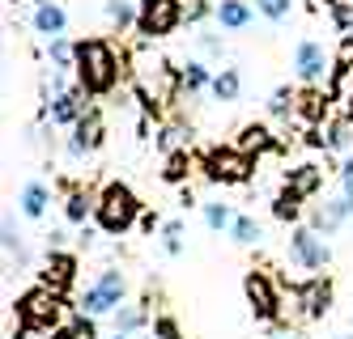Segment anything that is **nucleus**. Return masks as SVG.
<instances>
[{"label": "nucleus", "instance_id": "16", "mask_svg": "<svg viewBox=\"0 0 353 339\" xmlns=\"http://www.w3.org/2000/svg\"><path fill=\"white\" fill-rule=\"evenodd\" d=\"M285 187H290L294 195H302V199H315V195L323 191V170H319L315 162H302V166H294V170L285 174Z\"/></svg>", "mask_w": 353, "mask_h": 339}, {"label": "nucleus", "instance_id": "10", "mask_svg": "<svg viewBox=\"0 0 353 339\" xmlns=\"http://www.w3.org/2000/svg\"><path fill=\"white\" fill-rule=\"evenodd\" d=\"M183 21V0H141V34L145 39H166Z\"/></svg>", "mask_w": 353, "mask_h": 339}, {"label": "nucleus", "instance_id": "13", "mask_svg": "<svg viewBox=\"0 0 353 339\" xmlns=\"http://www.w3.org/2000/svg\"><path fill=\"white\" fill-rule=\"evenodd\" d=\"M103 136H107V127H103V119H98V111H85V115H81V123L72 127L68 157H85V153H94L98 144H103Z\"/></svg>", "mask_w": 353, "mask_h": 339}, {"label": "nucleus", "instance_id": "29", "mask_svg": "<svg viewBox=\"0 0 353 339\" xmlns=\"http://www.w3.org/2000/svg\"><path fill=\"white\" fill-rule=\"evenodd\" d=\"M268 115H272V119H290V115H298V94H294L290 85H276L272 98H268Z\"/></svg>", "mask_w": 353, "mask_h": 339}, {"label": "nucleus", "instance_id": "8", "mask_svg": "<svg viewBox=\"0 0 353 339\" xmlns=\"http://www.w3.org/2000/svg\"><path fill=\"white\" fill-rule=\"evenodd\" d=\"M290 259L302 272H327V263H332V246H327L323 233H315L311 225H298L290 233Z\"/></svg>", "mask_w": 353, "mask_h": 339}, {"label": "nucleus", "instance_id": "35", "mask_svg": "<svg viewBox=\"0 0 353 339\" xmlns=\"http://www.w3.org/2000/svg\"><path fill=\"white\" fill-rule=\"evenodd\" d=\"M154 335L158 339H183V327H179V318H174V314H158L154 318Z\"/></svg>", "mask_w": 353, "mask_h": 339}, {"label": "nucleus", "instance_id": "11", "mask_svg": "<svg viewBox=\"0 0 353 339\" xmlns=\"http://www.w3.org/2000/svg\"><path fill=\"white\" fill-rule=\"evenodd\" d=\"M85 89L81 85H64V89H52V107H47V111H52V123L56 127H77L81 123V115H85Z\"/></svg>", "mask_w": 353, "mask_h": 339}, {"label": "nucleus", "instance_id": "27", "mask_svg": "<svg viewBox=\"0 0 353 339\" xmlns=\"http://www.w3.org/2000/svg\"><path fill=\"white\" fill-rule=\"evenodd\" d=\"M107 21L115 25V30H128V25L141 17V0H107Z\"/></svg>", "mask_w": 353, "mask_h": 339}, {"label": "nucleus", "instance_id": "4", "mask_svg": "<svg viewBox=\"0 0 353 339\" xmlns=\"http://www.w3.org/2000/svg\"><path fill=\"white\" fill-rule=\"evenodd\" d=\"M200 166H205V174L213 182H225V187H243V182H251V174H256V157L243 153L239 144H213L205 157H200Z\"/></svg>", "mask_w": 353, "mask_h": 339}, {"label": "nucleus", "instance_id": "46", "mask_svg": "<svg viewBox=\"0 0 353 339\" xmlns=\"http://www.w3.org/2000/svg\"><path fill=\"white\" fill-rule=\"evenodd\" d=\"M149 339H158V335H149Z\"/></svg>", "mask_w": 353, "mask_h": 339}, {"label": "nucleus", "instance_id": "43", "mask_svg": "<svg viewBox=\"0 0 353 339\" xmlns=\"http://www.w3.org/2000/svg\"><path fill=\"white\" fill-rule=\"evenodd\" d=\"M111 339H132V335H123V331H115V335H111Z\"/></svg>", "mask_w": 353, "mask_h": 339}, {"label": "nucleus", "instance_id": "32", "mask_svg": "<svg viewBox=\"0 0 353 339\" xmlns=\"http://www.w3.org/2000/svg\"><path fill=\"white\" fill-rule=\"evenodd\" d=\"M256 13L268 17L272 25H281V21L294 13V0H256Z\"/></svg>", "mask_w": 353, "mask_h": 339}, {"label": "nucleus", "instance_id": "36", "mask_svg": "<svg viewBox=\"0 0 353 339\" xmlns=\"http://www.w3.org/2000/svg\"><path fill=\"white\" fill-rule=\"evenodd\" d=\"M183 136H188V132H183L179 123H174V127H162V136H158V149H162V153H174V149H188V144H183Z\"/></svg>", "mask_w": 353, "mask_h": 339}, {"label": "nucleus", "instance_id": "39", "mask_svg": "<svg viewBox=\"0 0 353 339\" xmlns=\"http://www.w3.org/2000/svg\"><path fill=\"white\" fill-rule=\"evenodd\" d=\"M336 174H341V187H345V195L353 199V153H345V162H341V170H336Z\"/></svg>", "mask_w": 353, "mask_h": 339}, {"label": "nucleus", "instance_id": "14", "mask_svg": "<svg viewBox=\"0 0 353 339\" xmlns=\"http://www.w3.org/2000/svg\"><path fill=\"white\" fill-rule=\"evenodd\" d=\"M349 217H353V212H349V195H341V199H323L315 212H311V229L323 233V238H332V233H336Z\"/></svg>", "mask_w": 353, "mask_h": 339}, {"label": "nucleus", "instance_id": "22", "mask_svg": "<svg viewBox=\"0 0 353 339\" xmlns=\"http://www.w3.org/2000/svg\"><path fill=\"white\" fill-rule=\"evenodd\" d=\"M192 153L188 149H174V153H166V162H162V182H170V187H179V182H188V174H192Z\"/></svg>", "mask_w": 353, "mask_h": 339}, {"label": "nucleus", "instance_id": "33", "mask_svg": "<svg viewBox=\"0 0 353 339\" xmlns=\"http://www.w3.org/2000/svg\"><path fill=\"white\" fill-rule=\"evenodd\" d=\"M68 327H72V335H77V339H103V335H98V318L85 314V309H72Z\"/></svg>", "mask_w": 353, "mask_h": 339}, {"label": "nucleus", "instance_id": "34", "mask_svg": "<svg viewBox=\"0 0 353 339\" xmlns=\"http://www.w3.org/2000/svg\"><path fill=\"white\" fill-rule=\"evenodd\" d=\"M162 250H166L170 259L183 250V221H166V225H162Z\"/></svg>", "mask_w": 353, "mask_h": 339}, {"label": "nucleus", "instance_id": "6", "mask_svg": "<svg viewBox=\"0 0 353 339\" xmlns=\"http://www.w3.org/2000/svg\"><path fill=\"white\" fill-rule=\"evenodd\" d=\"M243 293H247V305H251V314H256V322H268V327H281V314H285V305H281V293H276V280L260 267H251L243 276Z\"/></svg>", "mask_w": 353, "mask_h": 339}, {"label": "nucleus", "instance_id": "40", "mask_svg": "<svg viewBox=\"0 0 353 339\" xmlns=\"http://www.w3.org/2000/svg\"><path fill=\"white\" fill-rule=\"evenodd\" d=\"M47 339H77V335H72V327H56V331L47 335Z\"/></svg>", "mask_w": 353, "mask_h": 339}, {"label": "nucleus", "instance_id": "23", "mask_svg": "<svg viewBox=\"0 0 353 339\" xmlns=\"http://www.w3.org/2000/svg\"><path fill=\"white\" fill-rule=\"evenodd\" d=\"M179 89H183V94H205V89H213L209 68L200 64V60H188V64L179 68Z\"/></svg>", "mask_w": 353, "mask_h": 339}, {"label": "nucleus", "instance_id": "38", "mask_svg": "<svg viewBox=\"0 0 353 339\" xmlns=\"http://www.w3.org/2000/svg\"><path fill=\"white\" fill-rule=\"evenodd\" d=\"M196 43H200V51H205V56H221V39H217L213 30H200Z\"/></svg>", "mask_w": 353, "mask_h": 339}, {"label": "nucleus", "instance_id": "19", "mask_svg": "<svg viewBox=\"0 0 353 339\" xmlns=\"http://www.w3.org/2000/svg\"><path fill=\"white\" fill-rule=\"evenodd\" d=\"M213 21L221 25V30H247L251 25V5L247 0H217Z\"/></svg>", "mask_w": 353, "mask_h": 339}, {"label": "nucleus", "instance_id": "26", "mask_svg": "<svg viewBox=\"0 0 353 339\" xmlns=\"http://www.w3.org/2000/svg\"><path fill=\"white\" fill-rule=\"evenodd\" d=\"M145 305H149V297H141L137 305H119L115 309V331H123V335H137L141 327H145Z\"/></svg>", "mask_w": 353, "mask_h": 339}, {"label": "nucleus", "instance_id": "18", "mask_svg": "<svg viewBox=\"0 0 353 339\" xmlns=\"http://www.w3.org/2000/svg\"><path fill=\"white\" fill-rule=\"evenodd\" d=\"M319 132H323V149H332V153H349L353 149V123H349V115H327L319 123Z\"/></svg>", "mask_w": 353, "mask_h": 339}, {"label": "nucleus", "instance_id": "24", "mask_svg": "<svg viewBox=\"0 0 353 339\" xmlns=\"http://www.w3.org/2000/svg\"><path fill=\"white\" fill-rule=\"evenodd\" d=\"M47 199H52V195H47V182L34 178V182H26V187H21V199H17V204H21V212H26L30 221H39V217L47 212Z\"/></svg>", "mask_w": 353, "mask_h": 339}, {"label": "nucleus", "instance_id": "12", "mask_svg": "<svg viewBox=\"0 0 353 339\" xmlns=\"http://www.w3.org/2000/svg\"><path fill=\"white\" fill-rule=\"evenodd\" d=\"M39 284H47L52 293L68 297V289L77 284V254H68V250H52V254H47V267H43V280H39Z\"/></svg>", "mask_w": 353, "mask_h": 339}, {"label": "nucleus", "instance_id": "7", "mask_svg": "<svg viewBox=\"0 0 353 339\" xmlns=\"http://www.w3.org/2000/svg\"><path fill=\"white\" fill-rule=\"evenodd\" d=\"M294 309H298V318L302 322H319L327 309H332V280H327L323 272H315L311 280H302L294 284Z\"/></svg>", "mask_w": 353, "mask_h": 339}, {"label": "nucleus", "instance_id": "1", "mask_svg": "<svg viewBox=\"0 0 353 339\" xmlns=\"http://www.w3.org/2000/svg\"><path fill=\"white\" fill-rule=\"evenodd\" d=\"M119 56H115V47L103 43V39H81L77 43V85L90 94V98H103L119 85Z\"/></svg>", "mask_w": 353, "mask_h": 339}, {"label": "nucleus", "instance_id": "44", "mask_svg": "<svg viewBox=\"0 0 353 339\" xmlns=\"http://www.w3.org/2000/svg\"><path fill=\"white\" fill-rule=\"evenodd\" d=\"M336 339H353V335H336Z\"/></svg>", "mask_w": 353, "mask_h": 339}, {"label": "nucleus", "instance_id": "17", "mask_svg": "<svg viewBox=\"0 0 353 339\" xmlns=\"http://www.w3.org/2000/svg\"><path fill=\"white\" fill-rule=\"evenodd\" d=\"M327 107H332L327 85H307V89L298 94V119H307V123H323L327 119Z\"/></svg>", "mask_w": 353, "mask_h": 339}, {"label": "nucleus", "instance_id": "3", "mask_svg": "<svg viewBox=\"0 0 353 339\" xmlns=\"http://www.w3.org/2000/svg\"><path fill=\"white\" fill-rule=\"evenodd\" d=\"M64 297L52 293L47 284H34V289H26L17 297V327L21 331H34V335H52L64 318Z\"/></svg>", "mask_w": 353, "mask_h": 339}, {"label": "nucleus", "instance_id": "30", "mask_svg": "<svg viewBox=\"0 0 353 339\" xmlns=\"http://www.w3.org/2000/svg\"><path fill=\"white\" fill-rule=\"evenodd\" d=\"M272 217H276V221H290V225H294V221L302 217V195H294L290 187H281V195L272 199Z\"/></svg>", "mask_w": 353, "mask_h": 339}, {"label": "nucleus", "instance_id": "37", "mask_svg": "<svg viewBox=\"0 0 353 339\" xmlns=\"http://www.w3.org/2000/svg\"><path fill=\"white\" fill-rule=\"evenodd\" d=\"M213 9H217V5H209V0H192V5L183 9V17H188V21H205Z\"/></svg>", "mask_w": 353, "mask_h": 339}, {"label": "nucleus", "instance_id": "41", "mask_svg": "<svg viewBox=\"0 0 353 339\" xmlns=\"http://www.w3.org/2000/svg\"><path fill=\"white\" fill-rule=\"evenodd\" d=\"M272 339H307V335H302V331H276Z\"/></svg>", "mask_w": 353, "mask_h": 339}, {"label": "nucleus", "instance_id": "25", "mask_svg": "<svg viewBox=\"0 0 353 339\" xmlns=\"http://www.w3.org/2000/svg\"><path fill=\"white\" fill-rule=\"evenodd\" d=\"M217 102H234L239 94H243V72L239 68H221L217 76H213V89H209Z\"/></svg>", "mask_w": 353, "mask_h": 339}, {"label": "nucleus", "instance_id": "15", "mask_svg": "<svg viewBox=\"0 0 353 339\" xmlns=\"http://www.w3.org/2000/svg\"><path fill=\"white\" fill-rule=\"evenodd\" d=\"M30 21H34V34H43V39H60L68 30V13L56 5V0H39Z\"/></svg>", "mask_w": 353, "mask_h": 339}, {"label": "nucleus", "instance_id": "9", "mask_svg": "<svg viewBox=\"0 0 353 339\" xmlns=\"http://www.w3.org/2000/svg\"><path fill=\"white\" fill-rule=\"evenodd\" d=\"M294 76L302 85H327L332 81V56H327V47L315 43V39H302L294 47Z\"/></svg>", "mask_w": 353, "mask_h": 339}, {"label": "nucleus", "instance_id": "5", "mask_svg": "<svg viewBox=\"0 0 353 339\" xmlns=\"http://www.w3.org/2000/svg\"><path fill=\"white\" fill-rule=\"evenodd\" d=\"M123 293H128V280H123L119 267H107L98 272L94 284H85V293L77 297V309H85V314L103 318V314H115V309L123 305Z\"/></svg>", "mask_w": 353, "mask_h": 339}, {"label": "nucleus", "instance_id": "21", "mask_svg": "<svg viewBox=\"0 0 353 339\" xmlns=\"http://www.w3.org/2000/svg\"><path fill=\"white\" fill-rule=\"evenodd\" d=\"M239 149H243V153H251V157H260V153L276 149V140H272V132H268L264 123H247L243 132H239Z\"/></svg>", "mask_w": 353, "mask_h": 339}, {"label": "nucleus", "instance_id": "2", "mask_svg": "<svg viewBox=\"0 0 353 339\" xmlns=\"http://www.w3.org/2000/svg\"><path fill=\"white\" fill-rule=\"evenodd\" d=\"M94 221L103 233H111V238H119V233H128L137 221H141V199L137 191L128 187V182H107L103 191H98V208H94Z\"/></svg>", "mask_w": 353, "mask_h": 339}, {"label": "nucleus", "instance_id": "20", "mask_svg": "<svg viewBox=\"0 0 353 339\" xmlns=\"http://www.w3.org/2000/svg\"><path fill=\"white\" fill-rule=\"evenodd\" d=\"M94 208H98V195H90V191H81V187H72V191L64 195V221H68V225H85Z\"/></svg>", "mask_w": 353, "mask_h": 339}, {"label": "nucleus", "instance_id": "31", "mask_svg": "<svg viewBox=\"0 0 353 339\" xmlns=\"http://www.w3.org/2000/svg\"><path fill=\"white\" fill-rule=\"evenodd\" d=\"M230 221H234V212H230V204H205V225L213 229V233H230Z\"/></svg>", "mask_w": 353, "mask_h": 339}, {"label": "nucleus", "instance_id": "45", "mask_svg": "<svg viewBox=\"0 0 353 339\" xmlns=\"http://www.w3.org/2000/svg\"><path fill=\"white\" fill-rule=\"evenodd\" d=\"M349 212H353V199H349Z\"/></svg>", "mask_w": 353, "mask_h": 339}, {"label": "nucleus", "instance_id": "42", "mask_svg": "<svg viewBox=\"0 0 353 339\" xmlns=\"http://www.w3.org/2000/svg\"><path fill=\"white\" fill-rule=\"evenodd\" d=\"M345 115H349V123H353V89H349V102H345Z\"/></svg>", "mask_w": 353, "mask_h": 339}, {"label": "nucleus", "instance_id": "28", "mask_svg": "<svg viewBox=\"0 0 353 339\" xmlns=\"http://www.w3.org/2000/svg\"><path fill=\"white\" fill-rule=\"evenodd\" d=\"M230 242H234V246H256V242H260V225H256V217L234 212V221H230Z\"/></svg>", "mask_w": 353, "mask_h": 339}]
</instances>
